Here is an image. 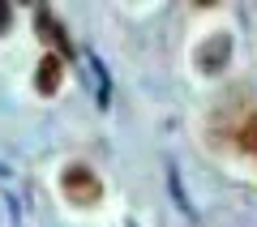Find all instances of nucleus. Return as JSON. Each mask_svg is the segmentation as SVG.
I'll return each mask as SVG.
<instances>
[{
	"instance_id": "1",
	"label": "nucleus",
	"mask_w": 257,
	"mask_h": 227,
	"mask_svg": "<svg viewBox=\"0 0 257 227\" xmlns=\"http://www.w3.org/2000/svg\"><path fill=\"white\" fill-rule=\"evenodd\" d=\"M60 189L69 201H82V206H94V201L103 197V180L90 172L86 163H69L60 172Z\"/></svg>"
},
{
	"instance_id": "5",
	"label": "nucleus",
	"mask_w": 257,
	"mask_h": 227,
	"mask_svg": "<svg viewBox=\"0 0 257 227\" xmlns=\"http://www.w3.org/2000/svg\"><path fill=\"white\" fill-rule=\"evenodd\" d=\"M236 146H240V150H244V155H253V159H257V111H248V116L240 120Z\"/></svg>"
},
{
	"instance_id": "2",
	"label": "nucleus",
	"mask_w": 257,
	"mask_h": 227,
	"mask_svg": "<svg viewBox=\"0 0 257 227\" xmlns=\"http://www.w3.org/2000/svg\"><path fill=\"white\" fill-rule=\"evenodd\" d=\"M35 30H39V39H47V43L60 52V60H73V39H69V30H64V22L56 18L52 9H35Z\"/></svg>"
},
{
	"instance_id": "4",
	"label": "nucleus",
	"mask_w": 257,
	"mask_h": 227,
	"mask_svg": "<svg viewBox=\"0 0 257 227\" xmlns=\"http://www.w3.org/2000/svg\"><path fill=\"white\" fill-rule=\"evenodd\" d=\"M60 82H64V60L56 52H43V60H39V69H35L39 94H56V90H60Z\"/></svg>"
},
{
	"instance_id": "6",
	"label": "nucleus",
	"mask_w": 257,
	"mask_h": 227,
	"mask_svg": "<svg viewBox=\"0 0 257 227\" xmlns=\"http://www.w3.org/2000/svg\"><path fill=\"white\" fill-rule=\"evenodd\" d=\"M9 26H13V9H9V5H0V35H5Z\"/></svg>"
},
{
	"instance_id": "3",
	"label": "nucleus",
	"mask_w": 257,
	"mask_h": 227,
	"mask_svg": "<svg viewBox=\"0 0 257 227\" xmlns=\"http://www.w3.org/2000/svg\"><path fill=\"white\" fill-rule=\"evenodd\" d=\"M227 52H231V39L227 35L206 39V43L197 47V69H202V73H219L223 64H227Z\"/></svg>"
}]
</instances>
